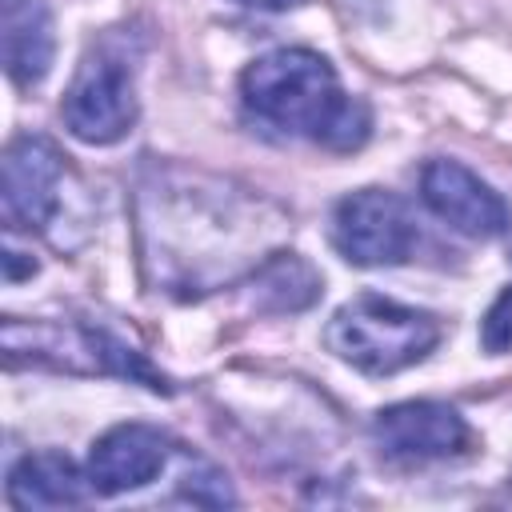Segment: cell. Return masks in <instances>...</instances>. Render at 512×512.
Masks as SVG:
<instances>
[{"instance_id": "9c48e42d", "label": "cell", "mask_w": 512, "mask_h": 512, "mask_svg": "<svg viewBox=\"0 0 512 512\" xmlns=\"http://www.w3.org/2000/svg\"><path fill=\"white\" fill-rule=\"evenodd\" d=\"M0 56L12 84L32 88L48 76L56 56L52 12L44 0H4L0 4Z\"/></svg>"}, {"instance_id": "30bf717a", "label": "cell", "mask_w": 512, "mask_h": 512, "mask_svg": "<svg viewBox=\"0 0 512 512\" xmlns=\"http://www.w3.org/2000/svg\"><path fill=\"white\" fill-rule=\"evenodd\" d=\"M92 492L88 468H80L64 452H28L8 472V504L12 508H72Z\"/></svg>"}, {"instance_id": "8992f818", "label": "cell", "mask_w": 512, "mask_h": 512, "mask_svg": "<svg viewBox=\"0 0 512 512\" xmlns=\"http://www.w3.org/2000/svg\"><path fill=\"white\" fill-rule=\"evenodd\" d=\"M64 156L48 136H16L0 160V200L16 228H44L60 208Z\"/></svg>"}, {"instance_id": "6da1fadb", "label": "cell", "mask_w": 512, "mask_h": 512, "mask_svg": "<svg viewBox=\"0 0 512 512\" xmlns=\"http://www.w3.org/2000/svg\"><path fill=\"white\" fill-rule=\"evenodd\" d=\"M240 96L256 120L332 152L360 148L372 128L368 104L348 96L336 68L312 48H272L256 56L240 76Z\"/></svg>"}, {"instance_id": "277c9868", "label": "cell", "mask_w": 512, "mask_h": 512, "mask_svg": "<svg viewBox=\"0 0 512 512\" xmlns=\"http://www.w3.org/2000/svg\"><path fill=\"white\" fill-rule=\"evenodd\" d=\"M64 128L84 144H116L136 124V88L120 60L92 56L60 104Z\"/></svg>"}, {"instance_id": "5b68a950", "label": "cell", "mask_w": 512, "mask_h": 512, "mask_svg": "<svg viewBox=\"0 0 512 512\" xmlns=\"http://www.w3.org/2000/svg\"><path fill=\"white\" fill-rule=\"evenodd\" d=\"M372 436L388 460L428 464L448 460L468 448V424L456 408L440 400H400L376 412Z\"/></svg>"}, {"instance_id": "3957f363", "label": "cell", "mask_w": 512, "mask_h": 512, "mask_svg": "<svg viewBox=\"0 0 512 512\" xmlns=\"http://www.w3.org/2000/svg\"><path fill=\"white\" fill-rule=\"evenodd\" d=\"M332 244L356 268H392V264H404L412 256L416 220L396 192L360 188L336 204Z\"/></svg>"}, {"instance_id": "7c38bea8", "label": "cell", "mask_w": 512, "mask_h": 512, "mask_svg": "<svg viewBox=\"0 0 512 512\" xmlns=\"http://www.w3.org/2000/svg\"><path fill=\"white\" fill-rule=\"evenodd\" d=\"M232 4H244V8H260V12H288V8H300L304 0H232Z\"/></svg>"}, {"instance_id": "7a4b0ae2", "label": "cell", "mask_w": 512, "mask_h": 512, "mask_svg": "<svg viewBox=\"0 0 512 512\" xmlns=\"http://www.w3.org/2000/svg\"><path fill=\"white\" fill-rule=\"evenodd\" d=\"M324 336L344 364L368 376H392L420 364L440 344V320L432 312L364 292L336 308Z\"/></svg>"}, {"instance_id": "ba28073f", "label": "cell", "mask_w": 512, "mask_h": 512, "mask_svg": "<svg viewBox=\"0 0 512 512\" xmlns=\"http://www.w3.org/2000/svg\"><path fill=\"white\" fill-rule=\"evenodd\" d=\"M172 440L152 424H116L88 448V484L96 496H120L144 488L168 468Z\"/></svg>"}, {"instance_id": "8fae6325", "label": "cell", "mask_w": 512, "mask_h": 512, "mask_svg": "<svg viewBox=\"0 0 512 512\" xmlns=\"http://www.w3.org/2000/svg\"><path fill=\"white\" fill-rule=\"evenodd\" d=\"M480 344L484 352L500 356V352H512V284L492 300V308L484 312L480 320Z\"/></svg>"}, {"instance_id": "52a82bcc", "label": "cell", "mask_w": 512, "mask_h": 512, "mask_svg": "<svg viewBox=\"0 0 512 512\" xmlns=\"http://www.w3.org/2000/svg\"><path fill=\"white\" fill-rule=\"evenodd\" d=\"M420 200L456 232L492 240L504 236L512 212L496 188H488L472 168L460 160H428L420 172Z\"/></svg>"}]
</instances>
